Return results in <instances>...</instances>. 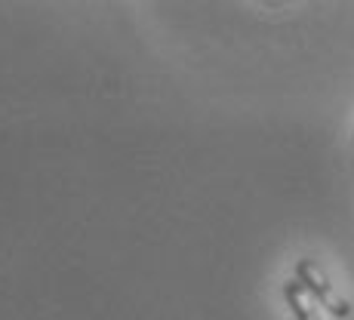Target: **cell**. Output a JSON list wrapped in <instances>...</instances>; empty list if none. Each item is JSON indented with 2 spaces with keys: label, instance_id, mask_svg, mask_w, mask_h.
<instances>
[{
  "label": "cell",
  "instance_id": "cell-1",
  "mask_svg": "<svg viewBox=\"0 0 354 320\" xmlns=\"http://www.w3.org/2000/svg\"><path fill=\"white\" fill-rule=\"evenodd\" d=\"M292 274H296V281L305 287V292H308V296L317 302V308H324L326 314H333V317H339V320L351 317L348 299H345L342 292L333 287V281L326 277V271L315 262V258H299L296 268H292Z\"/></svg>",
  "mask_w": 354,
  "mask_h": 320
},
{
  "label": "cell",
  "instance_id": "cell-2",
  "mask_svg": "<svg viewBox=\"0 0 354 320\" xmlns=\"http://www.w3.org/2000/svg\"><path fill=\"white\" fill-rule=\"evenodd\" d=\"M283 302H287L292 320H324L317 302L305 292V287L296 281V277H290V281L283 283Z\"/></svg>",
  "mask_w": 354,
  "mask_h": 320
}]
</instances>
